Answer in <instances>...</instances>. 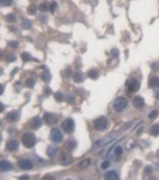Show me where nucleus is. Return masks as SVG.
Returning <instances> with one entry per match:
<instances>
[{
	"label": "nucleus",
	"instance_id": "nucleus-1",
	"mask_svg": "<svg viewBox=\"0 0 159 180\" xmlns=\"http://www.w3.org/2000/svg\"><path fill=\"white\" fill-rule=\"evenodd\" d=\"M22 142H23V144H24V147L32 148L33 145L36 144V137H35V134L31 133V132H26V133L23 134Z\"/></svg>",
	"mask_w": 159,
	"mask_h": 180
},
{
	"label": "nucleus",
	"instance_id": "nucleus-2",
	"mask_svg": "<svg viewBox=\"0 0 159 180\" xmlns=\"http://www.w3.org/2000/svg\"><path fill=\"white\" fill-rule=\"evenodd\" d=\"M127 106H128V101H127V99H125L122 96L117 97L116 100L114 101V109L116 112H122Z\"/></svg>",
	"mask_w": 159,
	"mask_h": 180
},
{
	"label": "nucleus",
	"instance_id": "nucleus-3",
	"mask_svg": "<svg viewBox=\"0 0 159 180\" xmlns=\"http://www.w3.org/2000/svg\"><path fill=\"white\" fill-rule=\"evenodd\" d=\"M74 120L73 119H71V118H68V119H66V120H63L62 125H61V127H62V130L66 132V133H72L73 131H74Z\"/></svg>",
	"mask_w": 159,
	"mask_h": 180
},
{
	"label": "nucleus",
	"instance_id": "nucleus-4",
	"mask_svg": "<svg viewBox=\"0 0 159 180\" xmlns=\"http://www.w3.org/2000/svg\"><path fill=\"white\" fill-rule=\"evenodd\" d=\"M50 138L54 143H61L63 141V134L59 129L55 127V129L50 131Z\"/></svg>",
	"mask_w": 159,
	"mask_h": 180
},
{
	"label": "nucleus",
	"instance_id": "nucleus-5",
	"mask_svg": "<svg viewBox=\"0 0 159 180\" xmlns=\"http://www.w3.org/2000/svg\"><path fill=\"white\" fill-rule=\"evenodd\" d=\"M108 125H109L108 119L105 117H99L98 119H96V121H95V127L99 131L105 130V129L108 127Z\"/></svg>",
	"mask_w": 159,
	"mask_h": 180
},
{
	"label": "nucleus",
	"instance_id": "nucleus-6",
	"mask_svg": "<svg viewBox=\"0 0 159 180\" xmlns=\"http://www.w3.org/2000/svg\"><path fill=\"white\" fill-rule=\"evenodd\" d=\"M127 88H128V90H129L130 92H135L139 90L140 84H139V82L136 79H129L127 82Z\"/></svg>",
	"mask_w": 159,
	"mask_h": 180
},
{
	"label": "nucleus",
	"instance_id": "nucleus-7",
	"mask_svg": "<svg viewBox=\"0 0 159 180\" xmlns=\"http://www.w3.org/2000/svg\"><path fill=\"white\" fill-rule=\"evenodd\" d=\"M18 166L22 169H31L32 168V162L28 159H23L18 161Z\"/></svg>",
	"mask_w": 159,
	"mask_h": 180
},
{
	"label": "nucleus",
	"instance_id": "nucleus-8",
	"mask_svg": "<svg viewBox=\"0 0 159 180\" xmlns=\"http://www.w3.org/2000/svg\"><path fill=\"white\" fill-rule=\"evenodd\" d=\"M133 106L135 107V108H144V106H145V100L142 99V97L140 96H135L133 99Z\"/></svg>",
	"mask_w": 159,
	"mask_h": 180
},
{
	"label": "nucleus",
	"instance_id": "nucleus-9",
	"mask_svg": "<svg viewBox=\"0 0 159 180\" xmlns=\"http://www.w3.org/2000/svg\"><path fill=\"white\" fill-rule=\"evenodd\" d=\"M42 125V119L40 117H35L30 120V126L32 127L33 130H37L38 127H41Z\"/></svg>",
	"mask_w": 159,
	"mask_h": 180
},
{
	"label": "nucleus",
	"instance_id": "nucleus-10",
	"mask_svg": "<svg viewBox=\"0 0 159 180\" xmlns=\"http://www.w3.org/2000/svg\"><path fill=\"white\" fill-rule=\"evenodd\" d=\"M104 179L105 180H120V178H118V174L115 171H108L104 174Z\"/></svg>",
	"mask_w": 159,
	"mask_h": 180
},
{
	"label": "nucleus",
	"instance_id": "nucleus-11",
	"mask_svg": "<svg viewBox=\"0 0 159 180\" xmlns=\"http://www.w3.org/2000/svg\"><path fill=\"white\" fill-rule=\"evenodd\" d=\"M19 115H21V114H19L18 110H13V112H11L10 114H7V120L11 122H14L19 119Z\"/></svg>",
	"mask_w": 159,
	"mask_h": 180
},
{
	"label": "nucleus",
	"instance_id": "nucleus-12",
	"mask_svg": "<svg viewBox=\"0 0 159 180\" xmlns=\"http://www.w3.org/2000/svg\"><path fill=\"white\" fill-rule=\"evenodd\" d=\"M44 119L48 124H54L56 120H58V115H55L53 113H46L44 114Z\"/></svg>",
	"mask_w": 159,
	"mask_h": 180
},
{
	"label": "nucleus",
	"instance_id": "nucleus-13",
	"mask_svg": "<svg viewBox=\"0 0 159 180\" xmlns=\"http://www.w3.org/2000/svg\"><path fill=\"white\" fill-rule=\"evenodd\" d=\"M0 168H1L3 172H7V171H11V169H12V164L10 163L8 161H6V160H3V161L0 162Z\"/></svg>",
	"mask_w": 159,
	"mask_h": 180
},
{
	"label": "nucleus",
	"instance_id": "nucleus-14",
	"mask_svg": "<svg viewBox=\"0 0 159 180\" xmlns=\"http://www.w3.org/2000/svg\"><path fill=\"white\" fill-rule=\"evenodd\" d=\"M56 154H58V148L53 147V145L48 147V149H47V155H48V157L53 159V157L56 156Z\"/></svg>",
	"mask_w": 159,
	"mask_h": 180
},
{
	"label": "nucleus",
	"instance_id": "nucleus-15",
	"mask_svg": "<svg viewBox=\"0 0 159 180\" xmlns=\"http://www.w3.org/2000/svg\"><path fill=\"white\" fill-rule=\"evenodd\" d=\"M6 148H7L10 151H14L18 149V142L17 141H8L7 144H6Z\"/></svg>",
	"mask_w": 159,
	"mask_h": 180
},
{
	"label": "nucleus",
	"instance_id": "nucleus-16",
	"mask_svg": "<svg viewBox=\"0 0 159 180\" xmlns=\"http://www.w3.org/2000/svg\"><path fill=\"white\" fill-rule=\"evenodd\" d=\"M87 76L91 79H97V78L99 77V71L96 70V68H92V70H90V71L87 72Z\"/></svg>",
	"mask_w": 159,
	"mask_h": 180
},
{
	"label": "nucleus",
	"instance_id": "nucleus-17",
	"mask_svg": "<svg viewBox=\"0 0 159 180\" xmlns=\"http://www.w3.org/2000/svg\"><path fill=\"white\" fill-rule=\"evenodd\" d=\"M150 87L151 88H159V78L158 77H152L150 79Z\"/></svg>",
	"mask_w": 159,
	"mask_h": 180
},
{
	"label": "nucleus",
	"instance_id": "nucleus-18",
	"mask_svg": "<svg viewBox=\"0 0 159 180\" xmlns=\"http://www.w3.org/2000/svg\"><path fill=\"white\" fill-rule=\"evenodd\" d=\"M73 79H74V82H77V83H81L84 80V76L81 72H75L74 75H73Z\"/></svg>",
	"mask_w": 159,
	"mask_h": 180
},
{
	"label": "nucleus",
	"instance_id": "nucleus-19",
	"mask_svg": "<svg viewBox=\"0 0 159 180\" xmlns=\"http://www.w3.org/2000/svg\"><path fill=\"white\" fill-rule=\"evenodd\" d=\"M150 132L152 136H159V124H155L150 129Z\"/></svg>",
	"mask_w": 159,
	"mask_h": 180
},
{
	"label": "nucleus",
	"instance_id": "nucleus-20",
	"mask_svg": "<svg viewBox=\"0 0 159 180\" xmlns=\"http://www.w3.org/2000/svg\"><path fill=\"white\" fill-rule=\"evenodd\" d=\"M89 164H90V159H86V160H83L81 162H79L77 167L79 168V169H84V168H86V167H87Z\"/></svg>",
	"mask_w": 159,
	"mask_h": 180
},
{
	"label": "nucleus",
	"instance_id": "nucleus-21",
	"mask_svg": "<svg viewBox=\"0 0 159 180\" xmlns=\"http://www.w3.org/2000/svg\"><path fill=\"white\" fill-rule=\"evenodd\" d=\"M54 97H55V100L58 101V102H61V101H63V95H62V92H55L54 94Z\"/></svg>",
	"mask_w": 159,
	"mask_h": 180
},
{
	"label": "nucleus",
	"instance_id": "nucleus-22",
	"mask_svg": "<svg viewBox=\"0 0 159 180\" xmlns=\"http://www.w3.org/2000/svg\"><path fill=\"white\" fill-rule=\"evenodd\" d=\"M36 12H37V7L36 6H33V5L29 6V8H28V13L29 15H35Z\"/></svg>",
	"mask_w": 159,
	"mask_h": 180
},
{
	"label": "nucleus",
	"instance_id": "nucleus-23",
	"mask_svg": "<svg viewBox=\"0 0 159 180\" xmlns=\"http://www.w3.org/2000/svg\"><path fill=\"white\" fill-rule=\"evenodd\" d=\"M114 151H115V155H116V156H121L122 153H123V148L118 145V147L115 148V150H114Z\"/></svg>",
	"mask_w": 159,
	"mask_h": 180
},
{
	"label": "nucleus",
	"instance_id": "nucleus-24",
	"mask_svg": "<svg viewBox=\"0 0 159 180\" xmlns=\"http://www.w3.org/2000/svg\"><path fill=\"white\" fill-rule=\"evenodd\" d=\"M6 21L11 22V23H14V22H16V16L12 15V13H11V15H7V16H6Z\"/></svg>",
	"mask_w": 159,
	"mask_h": 180
},
{
	"label": "nucleus",
	"instance_id": "nucleus-25",
	"mask_svg": "<svg viewBox=\"0 0 159 180\" xmlns=\"http://www.w3.org/2000/svg\"><path fill=\"white\" fill-rule=\"evenodd\" d=\"M42 79L44 80L46 83H48L50 80V75L49 73H43V75H42Z\"/></svg>",
	"mask_w": 159,
	"mask_h": 180
},
{
	"label": "nucleus",
	"instance_id": "nucleus-26",
	"mask_svg": "<svg viewBox=\"0 0 159 180\" xmlns=\"http://www.w3.org/2000/svg\"><path fill=\"white\" fill-rule=\"evenodd\" d=\"M158 117V112L157 110H152L150 114H148V118L150 119H154V118H157Z\"/></svg>",
	"mask_w": 159,
	"mask_h": 180
},
{
	"label": "nucleus",
	"instance_id": "nucleus-27",
	"mask_svg": "<svg viewBox=\"0 0 159 180\" xmlns=\"http://www.w3.org/2000/svg\"><path fill=\"white\" fill-rule=\"evenodd\" d=\"M68 160H69V159H67V157H66V154H63V155H62V159H61V163H62V164L69 163L71 161H68Z\"/></svg>",
	"mask_w": 159,
	"mask_h": 180
},
{
	"label": "nucleus",
	"instance_id": "nucleus-28",
	"mask_svg": "<svg viewBox=\"0 0 159 180\" xmlns=\"http://www.w3.org/2000/svg\"><path fill=\"white\" fill-rule=\"evenodd\" d=\"M22 59H23L24 61H28V60H31V57H30L28 53H23V54H22Z\"/></svg>",
	"mask_w": 159,
	"mask_h": 180
},
{
	"label": "nucleus",
	"instance_id": "nucleus-29",
	"mask_svg": "<svg viewBox=\"0 0 159 180\" xmlns=\"http://www.w3.org/2000/svg\"><path fill=\"white\" fill-rule=\"evenodd\" d=\"M74 147H75V142H74V141H69V142L67 143V148H68V149H71V150H72Z\"/></svg>",
	"mask_w": 159,
	"mask_h": 180
},
{
	"label": "nucleus",
	"instance_id": "nucleus-30",
	"mask_svg": "<svg viewBox=\"0 0 159 180\" xmlns=\"http://www.w3.org/2000/svg\"><path fill=\"white\" fill-rule=\"evenodd\" d=\"M33 84H35V82H33V79H31V78L26 80V87H28V88H32Z\"/></svg>",
	"mask_w": 159,
	"mask_h": 180
},
{
	"label": "nucleus",
	"instance_id": "nucleus-31",
	"mask_svg": "<svg viewBox=\"0 0 159 180\" xmlns=\"http://www.w3.org/2000/svg\"><path fill=\"white\" fill-rule=\"evenodd\" d=\"M73 101H74V96H73L72 94L67 96V102H69V103H73Z\"/></svg>",
	"mask_w": 159,
	"mask_h": 180
},
{
	"label": "nucleus",
	"instance_id": "nucleus-32",
	"mask_svg": "<svg viewBox=\"0 0 159 180\" xmlns=\"http://www.w3.org/2000/svg\"><path fill=\"white\" fill-rule=\"evenodd\" d=\"M145 173H146V174H151V173H152V167H151V166L145 167Z\"/></svg>",
	"mask_w": 159,
	"mask_h": 180
},
{
	"label": "nucleus",
	"instance_id": "nucleus-33",
	"mask_svg": "<svg viewBox=\"0 0 159 180\" xmlns=\"http://www.w3.org/2000/svg\"><path fill=\"white\" fill-rule=\"evenodd\" d=\"M8 45L12 47V48H16V47L18 46V42H17V41H10V43H8Z\"/></svg>",
	"mask_w": 159,
	"mask_h": 180
},
{
	"label": "nucleus",
	"instance_id": "nucleus-34",
	"mask_svg": "<svg viewBox=\"0 0 159 180\" xmlns=\"http://www.w3.org/2000/svg\"><path fill=\"white\" fill-rule=\"evenodd\" d=\"M42 180H55V178L53 175H44Z\"/></svg>",
	"mask_w": 159,
	"mask_h": 180
},
{
	"label": "nucleus",
	"instance_id": "nucleus-35",
	"mask_svg": "<svg viewBox=\"0 0 159 180\" xmlns=\"http://www.w3.org/2000/svg\"><path fill=\"white\" fill-rule=\"evenodd\" d=\"M23 24H24V28H30V26H31V23H30L28 19H25Z\"/></svg>",
	"mask_w": 159,
	"mask_h": 180
},
{
	"label": "nucleus",
	"instance_id": "nucleus-36",
	"mask_svg": "<svg viewBox=\"0 0 159 180\" xmlns=\"http://www.w3.org/2000/svg\"><path fill=\"white\" fill-rule=\"evenodd\" d=\"M49 7H50V11H51V12H54L55 7H56V3H51V4L49 5Z\"/></svg>",
	"mask_w": 159,
	"mask_h": 180
},
{
	"label": "nucleus",
	"instance_id": "nucleus-37",
	"mask_svg": "<svg viewBox=\"0 0 159 180\" xmlns=\"http://www.w3.org/2000/svg\"><path fill=\"white\" fill-rule=\"evenodd\" d=\"M109 161H104V162H103V163H102V168H103V169H105V168H108L109 167Z\"/></svg>",
	"mask_w": 159,
	"mask_h": 180
},
{
	"label": "nucleus",
	"instance_id": "nucleus-38",
	"mask_svg": "<svg viewBox=\"0 0 159 180\" xmlns=\"http://www.w3.org/2000/svg\"><path fill=\"white\" fill-rule=\"evenodd\" d=\"M47 8H48V5H46V4L40 5V10H41V11H46Z\"/></svg>",
	"mask_w": 159,
	"mask_h": 180
},
{
	"label": "nucleus",
	"instance_id": "nucleus-39",
	"mask_svg": "<svg viewBox=\"0 0 159 180\" xmlns=\"http://www.w3.org/2000/svg\"><path fill=\"white\" fill-rule=\"evenodd\" d=\"M11 4H12V1H1V5H3V6H10Z\"/></svg>",
	"mask_w": 159,
	"mask_h": 180
},
{
	"label": "nucleus",
	"instance_id": "nucleus-40",
	"mask_svg": "<svg viewBox=\"0 0 159 180\" xmlns=\"http://www.w3.org/2000/svg\"><path fill=\"white\" fill-rule=\"evenodd\" d=\"M19 180H29V175H22V176H19Z\"/></svg>",
	"mask_w": 159,
	"mask_h": 180
},
{
	"label": "nucleus",
	"instance_id": "nucleus-41",
	"mask_svg": "<svg viewBox=\"0 0 159 180\" xmlns=\"http://www.w3.org/2000/svg\"><path fill=\"white\" fill-rule=\"evenodd\" d=\"M111 53H113V57H117V54H118V50L117 49H113V52H111Z\"/></svg>",
	"mask_w": 159,
	"mask_h": 180
},
{
	"label": "nucleus",
	"instance_id": "nucleus-42",
	"mask_svg": "<svg viewBox=\"0 0 159 180\" xmlns=\"http://www.w3.org/2000/svg\"><path fill=\"white\" fill-rule=\"evenodd\" d=\"M16 60V57H8L7 58V61H14Z\"/></svg>",
	"mask_w": 159,
	"mask_h": 180
},
{
	"label": "nucleus",
	"instance_id": "nucleus-43",
	"mask_svg": "<svg viewBox=\"0 0 159 180\" xmlns=\"http://www.w3.org/2000/svg\"><path fill=\"white\" fill-rule=\"evenodd\" d=\"M69 73H71V68H67V70H66V75H65V76H66V77H69V76H71Z\"/></svg>",
	"mask_w": 159,
	"mask_h": 180
},
{
	"label": "nucleus",
	"instance_id": "nucleus-44",
	"mask_svg": "<svg viewBox=\"0 0 159 180\" xmlns=\"http://www.w3.org/2000/svg\"><path fill=\"white\" fill-rule=\"evenodd\" d=\"M44 91H46V95H50V92H51V90H50V89L48 88V89H46Z\"/></svg>",
	"mask_w": 159,
	"mask_h": 180
},
{
	"label": "nucleus",
	"instance_id": "nucleus-45",
	"mask_svg": "<svg viewBox=\"0 0 159 180\" xmlns=\"http://www.w3.org/2000/svg\"><path fill=\"white\" fill-rule=\"evenodd\" d=\"M157 155H158V157H159V153H158V154H157Z\"/></svg>",
	"mask_w": 159,
	"mask_h": 180
}]
</instances>
